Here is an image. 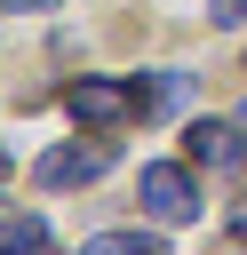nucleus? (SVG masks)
<instances>
[{
	"instance_id": "obj_1",
	"label": "nucleus",
	"mask_w": 247,
	"mask_h": 255,
	"mask_svg": "<svg viewBox=\"0 0 247 255\" xmlns=\"http://www.w3.org/2000/svg\"><path fill=\"white\" fill-rule=\"evenodd\" d=\"M64 112L88 128V135H112L143 112V80H72L64 88Z\"/></svg>"
},
{
	"instance_id": "obj_2",
	"label": "nucleus",
	"mask_w": 247,
	"mask_h": 255,
	"mask_svg": "<svg viewBox=\"0 0 247 255\" xmlns=\"http://www.w3.org/2000/svg\"><path fill=\"white\" fill-rule=\"evenodd\" d=\"M104 167H112V135H96V143H48L40 167H32V183L40 191H72V183H96Z\"/></svg>"
},
{
	"instance_id": "obj_3",
	"label": "nucleus",
	"mask_w": 247,
	"mask_h": 255,
	"mask_svg": "<svg viewBox=\"0 0 247 255\" xmlns=\"http://www.w3.org/2000/svg\"><path fill=\"white\" fill-rule=\"evenodd\" d=\"M183 159H191V167H231V175H247V120H191V128H183Z\"/></svg>"
},
{
	"instance_id": "obj_4",
	"label": "nucleus",
	"mask_w": 247,
	"mask_h": 255,
	"mask_svg": "<svg viewBox=\"0 0 247 255\" xmlns=\"http://www.w3.org/2000/svg\"><path fill=\"white\" fill-rule=\"evenodd\" d=\"M143 215H159V223H191V215H199V183H191V167L151 159V167H143Z\"/></svg>"
},
{
	"instance_id": "obj_5",
	"label": "nucleus",
	"mask_w": 247,
	"mask_h": 255,
	"mask_svg": "<svg viewBox=\"0 0 247 255\" xmlns=\"http://www.w3.org/2000/svg\"><path fill=\"white\" fill-rule=\"evenodd\" d=\"M167 247V231H151V223H135V231H96L88 239V255H159Z\"/></svg>"
},
{
	"instance_id": "obj_6",
	"label": "nucleus",
	"mask_w": 247,
	"mask_h": 255,
	"mask_svg": "<svg viewBox=\"0 0 247 255\" xmlns=\"http://www.w3.org/2000/svg\"><path fill=\"white\" fill-rule=\"evenodd\" d=\"M183 96H191V72H151V80H143V120H151V112H175Z\"/></svg>"
},
{
	"instance_id": "obj_7",
	"label": "nucleus",
	"mask_w": 247,
	"mask_h": 255,
	"mask_svg": "<svg viewBox=\"0 0 247 255\" xmlns=\"http://www.w3.org/2000/svg\"><path fill=\"white\" fill-rule=\"evenodd\" d=\"M0 239H8V247H48V223H40V215H8Z\"/></svg>"
},
{
	"instance_id": "obj_8",
	"label": "nucleus",
	"mask_w": 247,
	"mask_h": 255,
	"mask_svg": "<svg viewBox=\"0 0 247 255\" xmlns=\"http://www.w3.org/2000/svg\"><path fill=\"white\" fill-rule=\"evenodd\" d=\"M207 16L215 24H247V0H207Z\"/></svg>"
},
{
	"instance_id": "obj_9",
	"label": "nucleus",
	"mask_w": 247,
	"mask_h": 255,
	"mask_svg": "<svg viewBox=\"0 0 247 255\" xmlns=\"http://www.w3.org/2000/svg\"><path fill=\"white\" fill-rule=\"evenodd\" d=\"M8 16H48V8H64V0H0Z\"/></svg>"
},
{
	"instance_id": "obj_10",
	"label": "nucleus",
	"mask_w": 247,
	"mask_h": 255,
	"mask_svg": "<svg viewBox=\"0 0 247 255\" xmlns=\"http://www.w3.org/2000/svg\"><path fill=\"white\" fill-rule=\"evenodd\" d=\"M239 120H247V104H239Z\"/></svg>"
}]
</instances>
